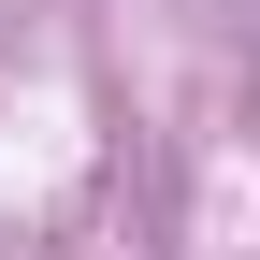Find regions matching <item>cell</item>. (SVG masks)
Listing matches in <instances>:
<instances>
[]
</instances>
